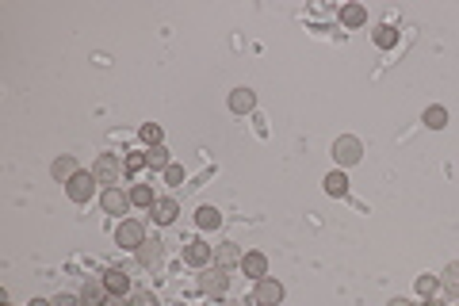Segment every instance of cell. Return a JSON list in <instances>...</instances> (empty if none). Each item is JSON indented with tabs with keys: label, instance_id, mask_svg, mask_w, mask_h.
<instances>
[{
	"label": "cell",
	"instance_id": "obj_1",
	"mask_svg": "<svg viewBox=\"0 0 459 306\" xmlns=\"http://www.w3.org/2000/svg\"><path fill=\"white\" fill-rule=\"evenodd\" d=\"M146 241V226L138 218H123V222L115 226V245L119 249H138Z\"/></svg>",
	"mask_w": 459,
	"mask_h": 306
},
{
	"label": "cell",
	"instance_id": "obj_2",
	"mask_svg": "<svg viewBox=\"0 0 459 306\" xmlns=\"http://www.w3.org/2000/svg\"><path fill=\"white\" fill-rule=\"evenodd\" d=\"M92 176H96L100 184H107V188H115V184H119V176H123V165H119V157H115V153H100L96 165H92Z\"/></svg>",
	"mask_w": 459,
	"mask_h": 306
},
{
	"label": "cell",
	"instance_id": "obj_3",
	"mask_svg": "<svg viewBox=\"0 0 459 306\" xmlns=\"http://www.w3.org/2000/svg\"><path fill=\"white\" fill-rule=\"evenodd\" d=\"M226 287H230V276H226V268H203V272H199V291H203V295H226Z\"/></svg>",
	"mask_w": 459,
	"mask_h": 306
},
{
	"label": "cell",
	"instance_id": "obj_4",
	"mask_svg": "<svg viewBox=\"0 0 459 306\" xmlns=\"http://www.w3.org/2000/svg\"><path fill=\"white\" fill-rule=\"evenodd\" d=\"M360 153H364V146H360V138H353V134H341V138L333 142L337 165H356V161H360Z\"/></svg>",
	"mask_w": 459,
	"mask_h": 306
},
{
	"label": "cell",
	"instance_id": "obj_5",
	"mask_svg": "<svg viewBox=\"0 0 459 306\" xmlns=\"http://www.w3.org/2000/svg\"><path fill=\"white\" fill-rule=\"evenodd\" d=\"M100 207H104L107 215H127V211L134 207V203H131V191H123V188H104V195H100Z\"/></svg>",
	"mask_w": 459,
	"mask_h": 306
},
{
	"label": "cell",
	"instance_id": "obj_6",
	"mask_svg": "<svg viewBox=\"0 0 459 306\" xmlns=\"http://www.w3.org/2000/svg\"><path fill=\"white\" fill-rule=\"evenodd\" d=\"M96 184H100V180H96L92 173H77L73 180L66 184V191H69V199H73V203H88L92 191H96Z\"/></svg>",
	"mask_w": 459,
	"mask_h": 306
},
{
	"label": "cell",
	"instance_id": "obj_7",
	"mask_svg": "<svg viewBox=\"0 0 459 306\" xmlns=\"http://www.w3.org/2000/svg\"><path fill=\"white\" fill-rule=\"evenodd\" d=\"M253 303H261V306H279L283 303V287H279L276 280H256V295H253Z\"/></svg>",
	"mask_w": 459,
	"mask_h": 306
},
{
	"label": "cell",
	"instance_id": "obj_8",
	"mask_svg": "<svg viewBox=\"0 0 459 306\" xmlns=\"http://www.w3.org/2000/svg\"><path fill=\"white\" fill-rule=\"evenodd\" d=\"M241 260H245V253H241L234 241H222V245H214V265H218V268H238Z\"/></svg>",
	"mask_w": 459,
	"mask_h": 306
},
{
	"label": "cell",
	"instance_id": "obj_9",
	"mask_svg": "<svg viewBox=\"0 0 459 306\" xmlns=\"http://www.w3.org/2000/svg\"><path fill=\"white\" fill-rule=\"evenodd\" d=\"M107 298H111V291H107L104 280H88L81 291V303L84 306H107Z\"/></svg>",
	"mask_w": 459,
	"mask_h": 306
},
{
	"label": "cell",
	"instance_id": "obj_10",
	"mask_svg": "<svg viewBox=\"0 0 459 306\" xmlns=\"http://www.w3.org/2000/svg\"><path fill=\"white\" fill-rule=\"evenodd\" d=\"M214 257V249L207 245V241H188V245H184V260H188V265H196V268H207V260Z\"/></svg>",
	"mask_w": 459,
	"mask_h": 306
},
{
	"label": "cell",
	"instance_id": "obj_11",
	"mask_svg": "<svg viewBox=\"0 0 459 306\" xmlns=\"http://www.w3.org/2000/svg\"><path fill=\"white\" fill-rule=\"evenodd\" d=\"M134 253H138V265L142 268H157V265H161V241H157V238H146Z\"/></svg>",
	"mask_w": 459,
	"mask_h": 306
},
{
	"label": "cell",
	"instance_id": "obj_12",
	"mask_svg": "<svg viewBox=\"0 0 459 306\" xmlns=\"http://www.w3.org/2000/svg\"><path fill=\"white\" fill-rule=\"evenodd\" d=\"M241 272H245L249 280H264V276H268V257H264V253H245Z\"/></svg>",
	"mask_w": 459,
	"mask_h": 306
},
{
	"label": "cell",
	"instance_id": "obj_13",
	"mask_svg": "<svg viewBox=\"0 0 459 306\" xmlns=\"http://www.w3.org/2000/svg\"><path fill=\"white\" fill-rule=\"evenodd\" d=\"M149 215H153V222H157V226H169V222H176L180 207H176L172 199H157L153 207H149Z\"/></svg>",
	"mask_w": 459,
	"mask_h": 306
},
{
	"label": "cell",
	"instance_id": "obj_14",
	"mask_svg": "<svg viewBox=\"0 0 459 306\" xmlns=\"http://www.w3.org/2000/svg\"><path fill=\"white\" fill-rule=\"evenodd\" d=\"M253 104H256V92L253 88H234V92H230V111L245 115V111H253Z\"/></svg>",
	"mask_w": 459,
	"mask_h": 306
},
{
	"label": "cell",
	"instance_id": "obj_15",
	"mask_svg": "<svg viewBox=\"0 0 459 306\" xmlns=\"http://www.w3.org/2000/svg\"><path fill=\"white\" fill-rule=\"evenodd\" d=\"M104 283H107V291H111V295H127V291H131V276H127L123 268H107Z\"/></svg>",
	"mask_w": 459,
	"mask_h": 306
},
{
	"label": "cell",
	"instance_id": "obj_16",
	"mask_svg": "<svg viewBox=\"0 0 459 306\" xmlns=\"http://www.w3.org/2000/svg\"><path fill=\"white\" fill-rule=\"evenodd\" d=\"M341 23L344 27H364V23H368V8H364V4H344V8H341Z\"/></svg>",
	"mask_w": 459,
	"mask_h": 306
},
{
	"label": "cell",
	"instance_id": "obj_17",
	"mask_svg": "<svg viewBox=\"0 0 459 306\" xmlns=\"http://www.w3.org/2000/svg\"><path fill=\"white\" fill-rule=\"evenodd\" d=\"M172 161H169V149L165 146H149L146 149V169H153V173H165Z\"/></svg>",
	"mask_w": 459,
	"mask_h": 306
},
{
	"label": "cell",
	"instance_id": "obj_18",
	"mask_svg": "<svg viewBox=\"0 0 459 306\" xmlns=\"http://www.w3.org/2000/svg\"><path fill=\"white\" fill-rule=\"evenodd\" d=\"M77 173H81V169H77V161L69 157V153H66V157H57V161H54V180L69 184V180H73Z\"/></svg>",
	"mask_w": 459,
	"mask_h": 306
},
{
	"label": "cell",
	"instance_id": "obj_19",
	"mask_svg": "<svg viewBox=\"0 0 459 306\" xmlns=\"http://www.w3.org/2000/svg\"><path fill=\"white\" fill-rule=\"evenodd\" d=\"M440 291L448 298H459V265H448L444 268V276H440Z\"/></svg>",
	"mask_w": 459,
	"mask_h": 306
},
{
	"label": "cell",
	"instance_id": "obj_20",
	"mask_svg": "<svg viewBox=\"0 0 459 306\" xmlns=\"http://www.w3.org/2000/svg\"><path fill=\"white\" fill-rule=\"evenodd\" d=\"M131 203H134V207H153V203H157V199H153V188H149V184H134V188H131Z\"/></svg>",
	"mask_w": 459,
	"mask_h": 306
},
{
	"label": "cell",
	"instance_id": "obj_21",
	"mask_svg": "<svg viewBox=\"0 0 459 306\" xmlns=\"http://www.w3.org/2000/svg\"><path fill=\"white\" fill-rule=\"evenodd\" d=\"M326 191L329 195H348V176H344L341 169H333V173L326 176Z\"/></svg>",
	"mask_w": 459,
	"mask_h": 306
},
{
	"label": "cell",
	"instance_id": "obj_22",
	"mask_svg": "<svg viewBox=\"0 0 459 306\" xmlns=\"http://www.w3.org/2000/svg\"><path fill=\"white\" fill-rule=\"evenodd\" d=\"M371 39H375L379 50H391L394 42H398V31H394V27H386V23H379L375 31H371Z\"/></svg>",
	"mask_w": 459,
	"mask_h": 306
},
{
	"label": "cell",
	"instance_id": "obj_23",
	"mask_svg": "<svg viewBox=\"0 0 459 306\" xmlns=\"http://www.w3.org/2000/svg\"><path fill=\"white\" fill-rule=\"evenodd\" d=\"M218 222H222L218 207H199V211H196V226H199V230H214Z\"/></svg>",
	"mask_w": 459,
	"mask_h": 306
},
{
	"label": "cell",
	"instance_id": "obj_24",
	"mask_svg": "<svg viewBox=\"0 0 459 306\" xmlns=\"http://www.w3.org/2000/svg\"><path fill=\"white\" fill-rule=\"evenodd\" d=\"M425 126H429V131H440V126H448V111H444L440 104L425 108Z\"/></svg>",
	"mask_w": 459,
	"mask_h": 306
},
{
	"label": "cell",
	"instance_id": "obj_25",
	"mask_svg": "<svg viewBox=\"0 0 459 306\" xmlns=\"http://www.w3.org/2000/svg\"><path fill=\"white\" fill-rule=\"evenodd\" d=\"M418 291H421L425 298H433L436 291H440V280H433V276H421V280H418Z\"/></svg>",
	"mask_w": 459,
	"mask_h": 306
},
{
	"label": "cell",
	"instance_id": "obj_26",
	"mask_svg": "<svg viewBox=\"0 0 459 306\" xmlns=\"http://www.w3.org/2000/svg\"><path fill=\"white\" fill-rule=\"evenodd\" d=\"M142 138H146L149 146H161V126H157V123H146V126H142Z\"/></svg>",
	"mask_w": 459,
	"mask_h": 306
},
{
	"label": "cell",
	"instance_id": "obj_27",
	"mask_svg": "<svg viewBox=\"0 0 459 306\" xmlns=\"http://www.w3.org/2000/svg\"><path fill=\"white\" fill-rule=\"evenodd\" d=\"M131 306H161V303H157L153 291H138V295L131 298Z\"/></svg>",
	"mask_w": 459,
	"mask_h": 306
},
{
	"label": "cell",
	"instance_id": "obj_28",
	"mask_svg": "<svg viewBox=\"0 0 459 306\" xmlns=\"http://www.w3.org/2000/svg\"><path fill=\"white\" fill-rule=\"evenodd\" d=\"M123 165H127V173H138V169H146V153H131Z\"/></svg>",
	"mask_w": 459,
	"mask_h": 306
},
{
	"label": "cell",
	"instance_id": "obj_29",
	"mask_svg": "<svg viewBox=\"0 0 459 306\" xmlns=\"http://www.w3.org/2000/svg\"><path fill=\"white\" fill-rule=\"evenodd\" d=\"M184 180V169L180 165H169L165 169V184H180Z\"/></svg>",
	"mask_w": 459,
	"mask_h": 306
},
{
	"label": "cell",
	"instance_id": "obj_30",
	"mask_svg": "<svg viewBox=\"0 0 459 306\" xmlns=\"http://www.w3.org/2000/svg\"><path fill=\"white\" fill-rule=\"evenodd\" d=\"M54 306H84V303H81L77 295H57V298H54Z\"/></svg>",
	"mask_w": 459,
	"mask_h": 306
},
{
	"label": "cell",
	"instance_id": "obj_31",
	"mask_svg": "<svg viewBox=\"0 0 459 306\" xmlns=\"http://www.w3.org/2000/svg\"><path fill=\"white\" fill-rule=\"evenodd\" d=\"M107 306H131V303H127L123 295H111V298H107Z\"/></svg>",
	"mask_w": 459,
	"mask_h": 306
},
{
	"label": "cell",
	"instance_id": "obj_32",
	"mask_svg": "<svg viewBox=\"0 0 459 306\" xmlns=\"http://www.w3.org/2000/svg\"><path fill=\"white\" fill-rule=\"evenodd\" d=\"M386 306H413L410 298H394V303H386Z\"/></svg>",
	"mask_w": 459,
	"mask_h": 306
},
{
	"label": "cell",
	"instance_id": "obj_33",
	"mask_svg": "<svg viewBox=\"0 0 459 306\" xmlns=\"http://www.w3.org/2000/svg\"><path fill=\"white\" fill-rule=\"evenodd\" d=\"M31 306H54V303H46V298H31Z\"/></svg>",
	"mask_w": 459,
	"mask_h": 306
},
{
	"label": "cell",
	"instance_id": "obj_34",
	"mask_svg": "<svg viewBox=\"0 0 459 306\" xmlns=\"http://www.w3.org/2000/svg\"><path fill=\"white\" fill-rule=\"evenodd\" d=\"M425 306H444V303H436V298H429V303Z\"/></svg>",
	"mask_w": 459,
	"mask_h": 306
},
{
	"label": "cell",
	"instance_id": "obj_35",
	"mask_svg": "<svg viewBox=\"0 0 459 306\" xmlns=\"http://www.w3.org/2000/svg\"><path fill=\"white\" fill-rule=\"evenodd\" d=\"M226 306H245V303H226Z\"/></svg>",
	"mask_w": 459,
	"mask_h": 306
}]
</instances>
